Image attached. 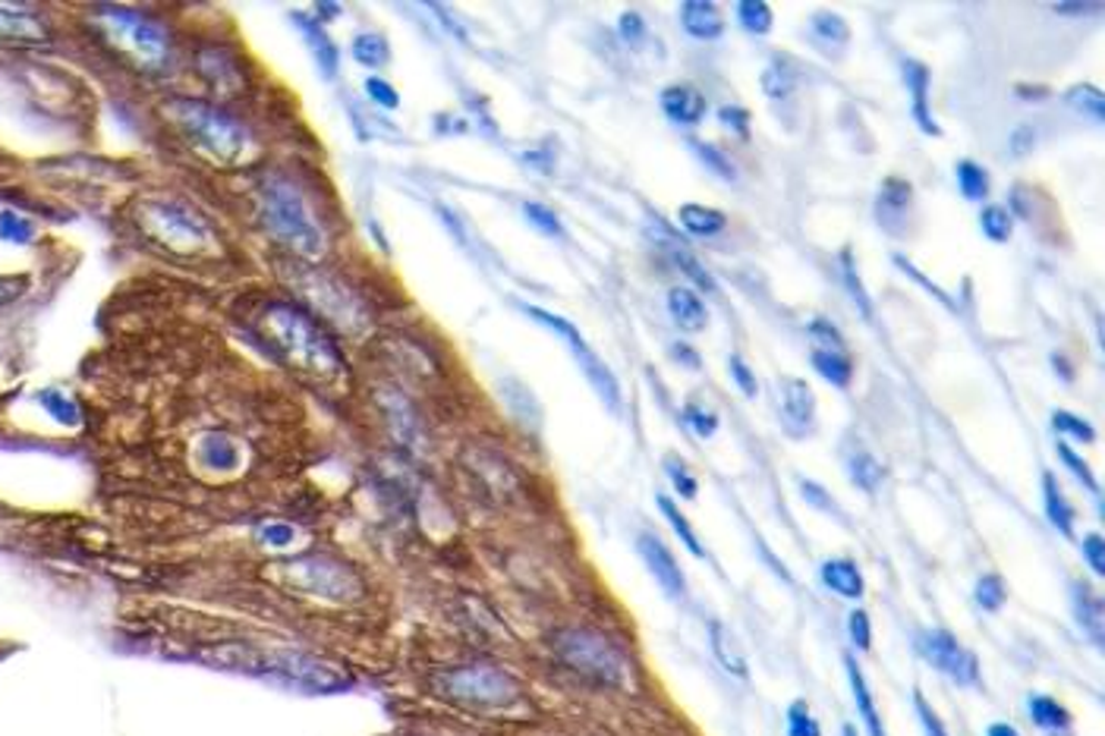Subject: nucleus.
Returning <instances> with one entry per match:
<instances>
[{
  "label": "nucleus",
  "mask_w": 1105,
  "mask_h": 736,
  "mask_svg": "<svg viewBox=\"0 0 1105 736\" xmlns=\"http://www.w3.org/2000/svg\"><path fill=\"white\" fill-rule=\"evenodd\" d=\"M737 22L750 36H769L775 17H772V7L765 0H741L737 3Z\"/></svg>",
  "instance_id": "obj_33"
},
{
  "label": "nucleus",
  "mask_w": 1105,
  "mask_h": 736,
  "mask_svg": "<svg viewBox=\"0 0 1105 736\" xmlns=\"http://www.w3.org/2000/svg\"><path fill=\"white\" fill-rule=\"evenodd\" d=\"M646 236H649V243L655 245L662 255H667L671 262H674V268H681L684 271L686 278L690 281L696 283L700 290H705V293H715V281H712V274L705 271L703 268V262L686 249V243L671 230V226L662 221V218H652L649 214L646 218Z\"/></svg>",
  "instance_id": "obj_10"
},
{
  "label": "nucleus",
  "mask_w": 1105,
  "mask_h": 736,
  "mask_svg": "<svg viewBox=\"0 0 1105 736\" xmlns=\"http://www.w3.org/2000/svg\"><path fill=\"white\" fill-rule=\"evenodd\" d=\"M439 689L454 702L476 705V708H504L520 696V686L511 674L498 671L492 664H473V667H458L444 671L439 679Z\"/></svg>",
  "instance_id": "obj_5"
},
{
  "label": "nucleus",
  "mask_w": 1105,
  "mask_h": 736,
  "mask_svg": "<svg viewBox=\"0 0 1105 736\" xmlns=\"http://www.w3.org/2000/svg\"><path fill=\"white\" fill-rule=\"evenodd\" d=\"M365 89H369V94L382 104V108H398L401 104V98H398V92L388 85V82H382V79H369L365 82Z\"/></svg>",
  "instance_id": "obj_56"
},
{
  "label": "nucleus",
  "mask_w": 1105,
  "mask_h": 736,
  "mask_svg": "<svg viewBox=\"0 0 1105 736\" xmlns=\"http://www.w3.org/2000/svg\"><path fill=\"white\" fill-rule=\"evenodd\" d=\"M388 41L382 36H360L353 41V57L365 67H382L388 63Z\"/></svg>",
  "instance_id": "obj_41"
},
{
  "label": "nucleus",
  "mask_w": 1105,
  "mask_h": 736,
  "mask_svg": "<svg viewBox=\"0 0 1105 736\" xmlns=\"http://www.w3.org/2000/svg\"><path fill=\"white\" fill-rule=\"evenodd\" d=\"M797 89V70L787 57H775L769 67L763 70V92L769 98H787V94Z\"/></svg>",
  "instance_id": "obj_30"
},
{
  "label": "nucleus",
  "mask_w": 1105,
  "mask_h": 736,
  "mask_svg": "<svg viewBox=\"0 0 1105 736\" xmlns=\"http://www.w3.org/2000/svg\"><path fill=\"white\" fill-rule=\"evenodd\" d=\"M813 369L820 372L832 387H851L854 381V359L847 350H813Z\"/></svg>",
  "instance_id": "obj_28"
},
{
  "label": "nucleus",
  "mask_w": 1105,
  "mask_h": 736,
  "mask_svg": "<svg viewBox=\"0 0 1105 736\" xmlns=\"http://www.w3.org/2000/svg\"><path fill=\"white\" fill-rule=\"evenodd\" d=\"M255 327L278 356H284L290 365L303 369L309 375L328 377L341 369V359L328 337L305 319L303 312H297L290 305H268L255 319Z\"/></svg>",
  "instance_id": "obj_1"
},
{
  "label": "nucleus",
  "mask_w": 1105,
  "mask_h": 736,
  "mask_svg": "<svg viewBox=\"0 0 1105 736\" xmlns=\"http://www.w3.org/2000/svg\"><path fill=\"white\" fill-rule=\"evenodd\" d=\"M1081 554L1084 561L1089 564V569L1096 576H1105V547H1103V535H1086L1084 545H1081Z\"/></svg>",
  "instance_id": "obj_52"
},
{
  "label": "nucleus",
  "mask_w": 1105,
  "mask_h": 736,
  "mask_svg": "<svg viewBox=\"0 0 1105 736\" xmlns=\"http://www.w3.org/2000/svg\"><path fill=\"white\" fill-rule=\"evenodd\" d=\"M844 736H857V730H854V727L847 724V727H844Z\"/></svg>",
  "instance_id": "obj_62"
},
{
  "label": "nucleus",
  "mask_w": 1105,
  "mask_h": 736,
  "mask_svg": "<svg viewBox=\"0 0 1105 736\" xmlns=\"http://www.w3.org/2000/svg\"><path fill=\"white\" fill-rule=\"evenodd\" d=\"M171 111L180 130L190 135L192 145L205 151L218 164H233L247 151V132L221 111L195 104V101H173Z\"/></svg>",
  "instance_id": "obj_4"
},
{
  "label": "nucleus",
  "mask_w": 1105,
  "mask_h": 736,
  "mask_svg": "<svg viewBox=\"0 0 1105 736\" xmlns=\"http://www.w3.org/2000/svg\"><path fill=\"white\" fill-rule=\"evenodd\" d=\"M810 340H813V350H847L841 331L828 319L810 321Z\"/></svg>",
  "instance_id": "obj_44"
},
{
  "label": "nucleus",
  "mask_w": 1105,
  "mask_h": 736,
  "mask_svg": "<svg viewBox=\"0 0 1105 736\" xmlns=\"http://www.w3.org/2000/svg\"><path fill=\"white\" fill-rule=\"evenodd\" d=\"M847 636L854 642L857 652H870L873 648V623H870V614L866 611H851L847 617Z\"/></svg>",
  "instance_id": "obj_46"
},
{
  "label": "nucleus",
  "mask_w": 1105,
  "mask_h": 736,
  "mask_svg": "<svg viewBox=\"0 0 1105 736\" xmlns=\"http://www.w3.org/2000/svg\"><path fill=\"white\" fill-rule=\"evenodd\" d=\"M655 504H659V510H662V516L667 520V526L674 528V535L681 538L686 545V551L693 554V557H703L705 551H703V545H700V538H696V528L690 526V520H686L684 513L677 510V504L667 497V494H659L655 497Z\"/></svg>",
  "instance_id": "obj_31"
},
{
  "label": "nucleus",
  "mask_w": 1105,
  "mask_h": 736,
  "mask_svg": "<svg viewBox=\"0 0 1105 736\" xmlns=\"http://www.w3.org/2000/svg\"><path fill=\"white\" fill-rule=\"evenodd\" d=\"M1055 451H1058V456L1065 460V470L1071 472V475H1074V478H1077V482H1081V485H1084L1086 491H1093V494L1099 497V482H1096V475L1089 472V466H1086L1084 460H1081L1077 453L1071 451L1067 444H1058Z\"/></svg>",
  "instance_id": "obj_43"
},
{
  "label": "nucleus",
  "mask_w": 1105,
  "mask_h": 736,
  "mask_svg": "<svg viewBox=\"0 0 1105 736\" xmlns=\"http://www.w3.org/2000/svg\"><path fill=\"white\" fill-rule=\"evenodd\" d=\"M1065 101L1074 108V111H1081V113H1089L1093 120H1103L1105 117V98H1103V92L1099 89H1093V85H1074L1071 92L1065 94Z\"/></svg>",
  "instance_id": "obj_37"
},
{
  "label": "nucleus",
  "mask_w": 1105,
  "mask_h": 736,
  "mask_svg": "<svg viewBox=\"0 0 1105 736\" xmlns=\"http://www.w3.org/2000/svg\"><path fill=\"white\" fill-rule=\"evenodd\" d=\"M844 671H847V683H851V693H854L857 715L863 717V724H866V734L888 736L885 734V724H882V715H878V708H876V698H873V693H870L866 677H863V671H860V664L854 661V655H844Z\"/></svg>",
  "instance_id": "obj_22"
},
{
  "label": "nucleus",
  "mask_w": 1105,
  "mask_h": 736,
  "mask_svg": "<svg viewBox=\"0 0 1105 736\" xmlns=\"http://www.w3.org/2000/svg\"><path fill=\"white\" fill-rule=\"evenodd\" d=\"M911 211H914V186H911V180L885 177L876 192L878 226L888 230L892 236H904V233H907V218H911Z\"/></svg>",
  "instance_id": "obj_11"
},
{
  "label": "nucleus",
  "mask_w": 1105,
  "mask_h": 736,
  "mask_svg": "<svg viewBox=\"0 0 1105 736\" xmlns=\"http://www.w3.org/2000/svg\"><path fill=\"white\" fill-rule=\"evenodd\" d=\"M108 36L123 54L142 70H164L168 67V41L164 32L154 29L149 19L133 17V13H108Z\"/></svg>",
  "instance_id": "obj_7"
},
{
  "label": "nucleus",
  "mask_w": 1105,
  "mask_h": 736,
  "mask_svg": "<svg viewBox=\"0 0 1105 736\" xmlns=\"http://www.w3.org/2000/svg\"><path fill=\"white\" fill-rule=\"evenodd\" d=\"M1027 712L1029 720L1043 730H1067L1071 727V712L1052 696H1029Z\"/></svg>",
  "instance_id": "obj_29"
},
{
  "label": "nucleus",
  "mask_w": 1105,
  "mask_h": 736,
  "mask_svg": "<svg viewBox=\"0 0 1105 736\" xmlns=\"http://www.w3.org/2000/svg\"><path fill=\"white\" fill-rule=\"evenodd\" d=\"M1052 10L1055 13H1081V10H1099V3H1089V7H1084V3H1055Z\"/></svg>",
  "instance_id": "obj_59"
},
{
  "label": "nucleus",
  "mask_w": 1105,
  "mask_h": 736,
  "mask_svg": "<svg viewBox=\"0 0 1105 736\" xmlns=\"http://www.w3.org/2000/svg\"><path fill=\"white\" fill-rule=\"evenodd\" d=\"M1036 149V130L1033 127H1017V130L1008 135V151L1014 158H1024L1029 151Z\"/></svg>",
  "instance_id": "obj_53"
},
{
  "label": "nucleus",
  "mask_w": 1105,
  "mask_h": 736,
  "mask_svg": "<svg viewBox=\"0 0 1105 736\" xmlns=\"http://www.w3.org/2000/svg\"><path fill=\"white\" fill-rule=\"evenodd\" d=\"M665 472H667V478H671V485L677 488V494H681V497H686V501H693V497H696L700 482H696V475H693V472L686 470L684 460H677V456H665Z\"/></svg>",
  "instance_id": "obj_42"
},
{
  "label": "nucleus",
  "mask_w": 1105,
  "mask_h": 736,
  "mask_svg": "<svg viewBox=\"0 0 1105 736\" xmlns=\"http://www.w3.org/2000/svg\"><path fill=\"white\" fill-rule=\"evenodd\" d=\"M806 29H810V41L825 57H841L847 51V44H851V26H847V19L832 13V10L813 13L810 22H806Z\"/></svg>",
  "instance_id": "obj_18"
},
{
  "label": "nucleus",
  "mask_w": 1105,
  "mask_h": 736,
  "mask_svg": "<svg viewBox=\"0 0 1105 736\" xmlns=\"http://www.w3.org/2000/svg\"><path fill=\"white\" fill-rule=\"evenodd\" d=\"M1071 604H1074V617L1077 626L1084 629V636L1093 645H1103L1105 639V607L1103 598L1093 592V585L1074 583L1071 585Z\"/></svg>",
  "instance_id": "obj_19"
},
{
  "label": "nucleus",
  "mask_w": 1105,
  "mask_h": 736,
  "mask_svg": "<svg viewBox=\"0 0 1105 736\" xmlns=\"http://www.w3.org/2000/svg\"><path fill=\"white\" fill-rule=\"evenodd\" d=\"M142 226L154 243L164 245L173 255H202L214 245L209 224L187 208L149 205L142 211Z\"/></svg>",
  "instance_id": "obj_6"
},
{
  "label": "nucleus",
  "mask_w": 1105,
  "mask_h": 736,
  "mask_svg": "<svg viewBox=\"0 0 1105 736\" xmlns=\"http://www.w3.org/2000/svg\"><path fill=\"white\" fill-rule=\"evenodd\" d=\"M636 551L643 557L646 569L655 576V583L662 585V592L671 598H681L686 588L684 569L677 564V557L671 554V547L659 538V535H640L636 538Z\"/></svg>",
  "instance_id": "obj_13"
},
{
  "label": "nucleus",
  "mask_w": 1105,
  "mask_h": 736,
  "mask_svg": "<svg viewBox=\"0 0 1105 736\" xmlns=\"http://www.w3.org/2000/svg\"><path fill=\"white\" fill-rule=\"evenodd\" d=\"M986 736H1021V734H1017V727H1014V724H1005V720H998V724H990V730H986Z\"/></svg>",
  "instance_id": "obj_58"
},
{
  "label": "nucleus",
  "mask_w": 1105,
  "mask_h": 736,
  "mask_svg": "<svg viewBox=\"0 0 1105 736\" xmlns=\"http://www.w3.org/2000/svg\"><path fill=\"white\" fill-rule=\"evenodd\" d=\"M677 221H681V226H684L690 236H715V233H722L724 226H727L724 211L696 205V202H686V205L677 208Z\"/></svg>",
  "instance_id": "obj_27"
},
{
  "label": "nucleus",
  "mask_w": 1105,
  "mask_h": 736,
  "mask_svg": "<svg viewBox=\"0 0 1105 736\" xmlns=\"http://www.w3.org/2000/svg\"><path fill=\"white\" fill-rule=\"evenodd\" d=\"M954 177H957V189H961L964 199L980 202V199L990 195V170L983 168V164H976V161H957Z\"/></svg>",
  "instance_id": "obj_32"
},
{
  "label": "nucleus",
  "mask_w": 1105,
  "mask_h": 736,
  "mask_svg": "<svg viewBox=\"0 0 1105 736\" xmlns=\"http://www.w3.org/2000/svg\"><path fill=\"white\" fill-rule=\"evenodd\" d=\"M709 645H712V655H715V661L722 664L731 677H741V679L750 677V667H746L744 652H741V645H737V639H734V633H731V629H727L722 621H709Z\"/></svg>",
  "instance_id": "obj_24"
},
{
  "label": "nucleus",
  "mask_w": 1105,
  "mask_h": 736,
  "mask_svg": "<svg viewBox=\"0 0 1105 736\" xmlns=\"http://www.w3.org/2000/svg\"><path fill=\"white\" fill-rule=\"evenodd\" d=\"M684 422L693 429V432L700 434V437H712V434L719 432V415L712 413L709 406H700V403H686Z\"/></svg>",
  "instance_id": "obj_45"
},
{
  "label": "nucleus",
  "mask_w": 1105,
  "mask_h": 736,
  "mask_svg": "<svg viewBox=\"0 0 1105 736\" xmlns=\"http://www.w3.org/2000/svg\"><path fill=\"white\" fill-rule=\"evenodd\" d=\"M973 598H976V604H980L983 611H990V614L1002 611V604H1005V598H1008L1005 579H1002L998 573H986V576H980V579H976V588H973Z\"/></svg>",
  "instance_id": "obj_35"
},
{
  "label": "nucleus",
  "mask_w": 1105,
  "mask_h": 736,
  "mask_svg": "<svg viewBox=\"0 0 1105 736\" xmlns=\"http://www.w3.org/2000/svg\"><path fill=\"white\" fill-rule=\"evenodd\" d=\"M571 350H573V356H576V365L583 369V375L590 377V384L595 387V394L605 400V406H609V410H614V413H617V410H621V387H617V377H614V372H611L602 359L592 353V346L586 343V340H576Z\"/></svg>",
  "instance_id": "obj_16"
},
{
  "label": "nucleus",
  "mask_w": 1105,
  "mask_h": 736,
  "mask_svg": "<svg viewBox=\"0 0 1105 736\" xmlns=\"http://www.w3.org/2000/svg\"><path fill=\"white\" fill-rule=\"evenodd\" d=\"M901 73H904V85L911 92V108H914V120L916 127L930 135H938V123L933 120V111H930V67H923L920 60H904L901 63Z\"/></svg>",
  "instance_id": "obj_17"
},
{
  "label": "nucleus",
  "mask_w": 1105,
  "mask_h": 736,
  "mask_svg": "<svg viewBox=\"0 0 1105 736\" xmlns=\"http://www.w3.org/2000/svg\"><path fill=\"white\" fill-rule=\"evenodd\" d=\"M719 120H722L724 127H731L737 135H744V139L750 135V111L746 108H731L727 104V108L719 111Z\"/></svg>",
  "instance_id": "obj_54"
},
{
  "label": "nucleus",
  "mask_w": 1105,
  "mask_h": 736,
  "mask_svg": "<svg viewBox=\"0 0 1105 736\" xmlns=\"http://www.w3.org/2000/svg\"><path fill=\"white\" fill-rule=\"evenodd\" d=\"M1043 504H1046L1048 523L1071 538L1074 535V507H1071V501L1065 497V491H1062L1058 478L1052 472L1043 475Z\"/></svg>",
  "instance_id": "obj_26"
},
{
  "label": "nucleus",
  "mask_w": 1105,
  "mask_h": 736,
  "mask_svg": "<svg viewBox=\"0 0 1105 736\" xmlns=\"http://www.w3.org/2000/svg\"><path fill=\"white\" fill-rule=\"evenodd\" d=\"M920 655L933 664L935 671H942L945 677L961 683V686H976L980 683V661L971 648H964L961 642L954 639L948 629H926L916 639Z\"/></svg>",
  "instance_id": "obj_9"
},
{
  "label": "nucleus",
  "mask_w": 1105,
  "mask_h": 736,
  "mask_svg": "<svg viewBox=\"0 0 1105 736\" xmlns=\"http://www.w3.org/2000/svg\"><path fill=\"white\" fill-rule=\"evenodd\" d=\"M820 576L822 585H825L828 592L841 595V598H854V602H857V598H863V592H866V583H863L860 566L854 564V561H847V557H828V561L822 564Z\"/></svg>",
  "instance_id": "obj_21"
},
{
  "label": "nucleus",
  "mask_w": 1105,
  "mask_h": 736,
  "mask_svg": "<svg viewBox=\"0 0 1105 736\" xmlns=\"http://www.w3.org/2000/svg\"><path fill=\"white\" fill-rule=\"evenodd\" d=\"M727 375L734 377V384L741 387V394H744V396H756V394H760V384H756V375H753V369H750V365H746V362L741 356H731V359H727Z\"/></svg>",
  "instance_id": "obj_50"
},
{
  "label": "nucleus",
  "mask_w": 1105,
  "mask_h": 736,
  "mask_svg": "<svg viewBox=\"0 0 1105 736\" xmlns=\"http://www.w3.org/2000/svg\"><path fill=\"white\" fill-rule=\"evenodd\" d=\"M262 218H265L268 230L278 240H284L290 249H297L300 255L322 252L319 224L312 221V211L300 195V189H293L287 180H268L262 186Z\"/></svg>",
  "instance_id": "obj_3"
},
{
  "label": "nucleus",
  "mask_w": 1105,
  "mask_h": 736,
  "mask_svg": "<svg viewBox=\"0 0 1105 736\" xmlns=\"http://www.w3.org/2000/svg\"><path fill=\"white\" fill-rule=\"evenodd\" d=\"M787 736H822L820 720L813 717L803 698L787 705Z\"/></svg>",
  "instance_id": "obj_39"
},
{
  "label": "nucleus",
  "mask_w": 1105,
  "mask_h": 736,
  "mask_svg": "<svg viewBox=\"0 0 1105 736\" xmlns=\"http://www.w3.org/2000/svg\"><path fill=\"white\" fill-rule=\"evenodd\" d=\"M523 214H526V221L539 226L542 233H549V236H564V226H561V221H557V214H554L552 208L526 202V205H523Z\"/></svg>",
  "instance_id": "obj_47"
},
{
  "label": "nucleus",
  "mask_w": 1105,
  "mask_h": 736,
  "mask_svg": "<svg viewBox=\"0 0 1105 736\" xmlns=\"http://www.w3.org/2000/svg\"><path fill=\"white\" fill-rule=\"evenodd\" d=\"M690 149L696 151V158L703 161L705 168L712 170V173H719L722 180H737V170H734V164L724 158V151L722 149H715L712 142H700V139H690Z\"/></svg>",
  "instance_id": "obj_38"
},
{
  "label": "nucleus",
  "mask_w": 1105,
  "mask_h": 736,
  "mask_svg": "<svg viewBox=\"0 0 1105 736\" xmlns=\"http://www.w3.org/2000/svg\"><path fill=\"white\" fill-rule=\"evenodd\" d=\"M617 32H621V38L627 41L630 48H643L649 38L646 22H643V17L636 10H627L624 17L617 19Z\"/></svg>",
  "instance_id": "obj_48"
},
{
  "label": "nucleus",
  "mask_w": 1105,
  "mask_h": 736,
  "mask_svg": "<svg viewBox=\"0 0 1105 736\" xmlns=\"http://www.w3.org/2000/svg\"><path fill=\"white\" fill-rule=\"evenodd\" d=\"M841 271H844V283H847V293H851V300L857 302L860 315H863V319H873V300H870L866 286H863V281H860V271H857V264H854V252H851V249H844V252H841Z\"/></svg>",
  "instance_id": "obj_34"
},
{
  "label": "nucleus",
  "mask_w": 1105,
  "mask_h": 736,
  "mask_svg": "<svg viewBox=\"0 0 1105 736\" xmlns=\"http://www.w3.org/2000/svg\"><path fill=\"white\" fill-rule=\"evenodd\" d=\"M1052 429L1058 434H1065V437L1084 441V444H1093V441H1096V429H1093L1089 422H1084V419H1077L1074 413H1067V410H1055V413H1052Z\"/></svg>",
  "instance_id": "obj_40"
},
{
  "label": "nucleus",
  "mask_w": 1105,
  "mask_h": 736,
  "mask_svg": "<svg viewBox=\"0 0 1105 736\" xmlns=\"http://www.w3.org/2000/svg\"><path fill=\"white\" fill-rule=\"evenodd\" d=\"M1052 365H1055V372L1065 377V381H1074V372H1071V365H1067L1065 356H1058V353H1055V356H1052Z\"/></svg>",
  "instance_id": "obj_60"
},
{
  "label": "nucleus",
  "mask_w": 1105,
  "mask_h": 736,
  "mask_svg": "<svg viewBox=\"0 0 1105 736\" xmlns=\"http://www.w3.org/2000/svg\"><path fill=\"white\" fill-rule=\"evenodd\" d=\"M782 425L791 437H806L816 429V394L803 377H782Z\"/></svg>",
  "instance_id": "obj_12"
},
{
  "label": "nucleus",
  "mask_w": 1105,
  "mask_h": 736,
  "mask_svg": "<svg viewBox=\"0 0 1105 736\" xmlns=\"http://www.w3.org/2000/svg\"><path fill=\"white\" fill-rule=\"evenodd\" d=\"M552 648L557 658L564 661L571 671L583 674V677L595 679L602 686L611 689H633V661L627 658L624 648H617L609 636L595 633V629H561L554 633Z\"/></svg>",
  "instance_id": "obj_2"
},
{
  "label": "nucleus",
  "mask_w": 1105,
  "mask_h": 736,
  "mask_svg": "<svg viewBox=\"0 0 1105 736\" xmlns=\"http://www.w3.org/2000/svg\"><path fill=\"white\" fill-rule=\"evenodd\" d=\"M1017 94H1021V98H1043L1046 89H1033V92H1029V89H1017Z\"/></svg>",
  "instance_id": "obj_61"
},
{
  "label": "nucleus",
  "mask_w": 1105,
  "mask_h": 736,
  "mask_svg": "<svg viewBox=\"0 0 1105 736\" xmlns=\"http://www.w3.org/2000/svg\"><path fill=\"white\" fill-rule=\"evenodd\" d=\"M801 494H803V501H806V504L820 507L822 513H832V516H838V513H841L838 504H835V497H832L828 491L822 488L820 482H810V478H803V482H801Z\"/></svg>",
  "instance_id": "obj_51"
},
{
  "label": "nucleus",
  "mask_w": 1105,
  "mask_h": 736,
  "mask_svg": "<svg viewBox=\"0 0 1105 736\" xmlns=\"http://www.w3.org/2000/svg\"><path fill=\"white\" fill-rule=\"evenodd\" d=\"M290 579H297L309 592H322L331 598H343L346 588L353 585V579L343 573L341 566L322 564V561H303V564L290 566Z\"/></svg>",
  "instance_id": "obj_15"
},
{
  "label": "nucleus",
  "mask_w": 1105,
  "mask_h": 736,
  "mask_svg": "<svg viewBox=\"0 0 1105 736\" xmlns=\"http://www.w3.org/2000/svg\"><path fill=\"white\" fill-rule=\"evenodd\" d=\"M681 26H684L686 36H693L696 41H715L724 32L719 3H712V0H684L681 3Z\"/></svg>",
  "instance_id": "obj_20"
},
{
  "label": "nucleus",
  "mask_w": 1105,
  "mask_h": 736,
  "mask_svg": "<svg viewBox=\"0 0 1105 736\" xmlns=\"http://www.w3.org/2000/svg\"><path fill=\"white\" fill-rule=\"evenodd\" d=\"M671 356L677 359V362H684L686 369H693V372H696V369H700V362H703V359H700V353H696L690 343H671Z\"/></svg>",
  "instance_id": "obj_57"
},
{
  "label": "nucleus",
  "mask_w": 1105,
  "mask_h": 736,
  "mask_svg": "<svg viewBox=\"0 0 1105 736\" xmlns=\"http://www.w3.org/2000/svg\"><path fill=\"white\" fill-rule=\"evenodd\" d=\"M914 708H916V717H920V724H923V734L926 736H952L948 734V727L942 724V717L935 715V708L923 698V693H914Z\"/></svg>",
  "instance_id": "obj_49"
},
{
  "label": "nucleus",
  "mask_w": 1105,
  "mask_h": 736,
  "mask_svg": "<svg viewBox=\"0 0 1105 736\" xmlns=\"http://www.w3.org/2000/svg\"><path fill=\"white\" fill-rule=\"evenodd\" d=\"M293 283L309 300V305L319 309L324 319H331L343 331H360L362 321H365V309L334 278L319 274V271H300V274H293Z\"/></svg>",
  "instance_id": "obj_8"
},
{
  "label": "nucleus",
  "mask_w": 1105,
  "mask_h": 736,
  "mask_svg": "<svg viewBox=\"0 0 1105 736\" xmlns=\"http://www.w3.org/2000/svg\"><path fill=\"white\" fill-rule=\"evenodd\" d=\"M667 312H671V321L686 331V334H696V331H705L709 324V312H705V302L690 290V286H674L667 293Z\"/></svg>",
  "instance_id": "obj_23"
},
{
  "label": "nucleus",
  "mask_w": 1105,
  "mask_h": 736,
  "mask_svg": "<svg viewBox=\"0 0 1105 736\" xmlns=\"http://www.w3.org/2000/svg\"><path fill=\"white\" fill-rule=\"evenodd\" d=\"M980 226H983V233L990 236L992 243H1008L1014 221H1011L1008 208L986 205L980 211Z\"/></svg>",
  "instance_id": "obj_36"
},
{
  "label": "nucleus",
  "mask_w": 1105,
  "mask_h": 736,
  "mask_svg": "<svg viewBox=\"0 0 1105 736\" xmlns=\"http://www.w3.org/2000/svg\"><path fill=\"white\" fill-rule=\"evenodd\" d=\"M659 101H662V111H665L667 120L677 123V127H696L709 111L705 94L690 82H674V85L662 89Z\"/></svg>",
  "instance_id": "obj_14"
},
{
  "label": "nucleus",
  "mask_w": 1105,
  "mask_h": 736,
  "mask_svg": "<svg viewBox=\"0 0 1105 736\" xmlns=\"http://www.w3.org/2000/svg\"><path fill=\"white\" fill-rule=\"evenodd\" d=\"M1008 202H1011V211H1014L1017 218H1024V221H1029V218H1033V192H1029L1024 183H1017V186L1011 189Z\"/></svg>",
  "instance_id": "obj_55"
},
{
  "label": "nucleus",
  "mask_w": 1105,
  "mask_h": 736,
  "mask_svg": "<svg viewBox=\"0 0 1105 736\" xmlns=\"http://www.w3.org/2000/svg\"><path fill=\"white\" fill-rule=\"evenodd\" d=\"M844 470H847V478H851L860 491H866V494H876V491L882 488V482H885L882 463H878L870 451H863V447H857V451H851L844 456Z\"/></svg>",
  "instance_id": "obj_25"
}]
</instances>
